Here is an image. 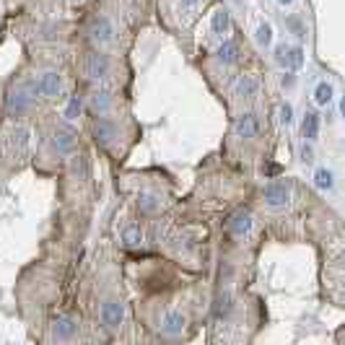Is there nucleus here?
Segmentation results:
<instances>
[{
    "label": "nucleus",
    "instance_id": "nucleus-20",
    "mask_svg": "<svg viewBox=\"0 0 345 345\" xmlns=\"http://www.w3.org/2000/svg\"><path fill=\"white\" fill-rule=\"evenodd\" d=\"M122 241L127 244V247H140L143 244V231L138 229V226H127V229L122 231Z\"/></svg>",
    "mask_w": 345,
    "mask_h": 345
},
{
    "label": "nucleus",
    "instance_id": "nucleus-22",
    "mask_svg": "<svg viewBox=\"0 0 345 345\" xmlns=\"http://www.w3.org/2000/svg\"><path fill=\"white\" fill-rule=\"evenodd\" d=\"M231 306H234V298H231L229 291L215 298V314H218V317H226V314L231 312Z\"/></svg>",
    "mask_w": 345,
    "mask_h": 345
},
{
    "label": "nucleus",
    "instance_id": "nucleus-8",
    "mask_svg": "<svg viewBox=\"0 0 345 345\" xmlns=\"http://www.w3.org/2000/svg\"><path fill=\"white\" fill-rule=\"evenodd\" d=\"M94 138H96V143L109 145L117 138V125L109 122V120H96L94 122Z\"/></svg>",
    "mask_w": 345,
    "mask_h": 345
},
{
    "label": "nucleus",
    "instance_id": "nucleus-19",
    "mask_svg": "<svg viewBox=\"0 0 345 345\" xmlns=\"http://www.w3.org/2000/svg\"><path fill=\"white\" fill-rule=\"evenodd\" d=\"M91 106H94V112H106L112 106V96L106 91H96V94H91Z\"/></svg>",
    "mask_w": 345,
    "mask_h": 345
},
{
    "label": "nucleus",
    "instance_id": "nucleus-9",
    "mask_svg": "<svg viewBox=\"0 0 345 345\" xmlns=\"http://www.w3.org/2000/svg\"><path fill=\"white\" fill-rule=\"evenodd\" d=\"M229 231L234 236H247L252 231V215L247 211H239V213H234L231 215V221H229Z\"/></svg>",
    "mask_w": 345,
    "mask_h": 345
},
{
    "label": "nucleus",
    "instance_id": "nucleus-3",
    "mask_svg": "<svg viewBox=\"0 0 345 345\" xmlns=\"http://www.w3.org/2000/svg\"><path fill=\"white\" fill-rule=\"evenodd\" d=\"M291 200V185L288 182H270L265 187V203L270 208H283Z\"/></svg>",
    "mask_w": 345,
    "mask_h": 345
},
{
    "label": "nucleus",
    "instance_id": "nucleus-10",
    "mask_svg": "<svg viewBox=\"0 0 345 345\" xmlns=\"http://www.w3.org/2000/svg\"><path fill=\"white\" fill-rule=\"evenodd\" d=\"M39 94H44V96H57L60 94V88H62V80H60V76L54 70H50V73H44V76L39 78Z\"/></svg>",
    "mask_w": 345,
    "mask_h": 345
},
{
    "label": "nucleus",
    "instance_id": "nucleus-18",
    "mask_svg": "<svg viewBox=\"0 0 345 345\" xmlns=\"http://www.w3.org/2000/svg\"><path fill=\"white\" fill-rule=\"evenodd\" d=\"M211 26H213V31H215V34H226V31H229V26H231L229 11H226V8H218V11L213 13Z\"/></svg>",
    "mask_w": 345,
    "mask_h": 345
},
{
    "label": "nucleus",
    "instance_id": "nucleus-5",
    "mask_svg": "<svg viewBox=\"0 0 345 345\" xmlns=\"http://www.w3.org/2000/svg\"><path fill=\"white\" fill-rule=\"evenodd\" d=\"M5 145H8V151H11V156H24L26 148H29V130H26V127L11 130L8 138H5Z\"/></svg>",
    "mask_w": 345,
    "mask_h": 345
},
{
    "label": "nucleus",
    "instance_id": "nucleus-26",
    "mask_svg": "<svg viewBox=\"0 0 345 345\" xmlns=\"http://www.w3.org/2000/svg\"><path fill=\"white\" fill-rule=\"evenodd\" d=\"M257 42L262 44V47H267V44L272 42V31H270V26H267V24H262L260 29H257Z\"/></svg>",
    "mask_w": 345,
    "mask_h": 345
},
{
    "label": "nucleus",
    "instance_id": "nucleus-6",
    "mask_svg": "<svg viewBox=\"0 0 345 345\" xmlns=\"http://www.w3.org/2000/svg\"><path fill=\"white\" fill-rule=\"evenodd\" d=\"M234 133H236V138H244V140L254 138V135L260 133L257 117H254V114H239L234 120Z\"/></svg>",
    "mask_w": 345,
    "mask_h": 345
},
{
    "label": "nucleus",
    "instance_id": "nucleus-29",
    "mask_svg": "<svg viewBox=\"0 0 345 345\" xmlns=\"http://www.w3.org/2000/svg\"><path fill=\"white\" fill-rule=\"evenodd\" d=\"M288 26L296 31V36H306V34H304V29H301V24H298L296 18H288Z\"/></svg>",
    "mask_w": 345,
    "mask_h": 345
},
{
    "label": "nucleus",
    "instance_id": "nucleus-17",
    "mask_svg": "<svg viewBox=\"0 0 345 345\" xmlns=\"http://www.w3.org/2000/svg\"><path fill=\"white\" fill-rule=\"evenodd\" d=\"M138 208H140V213H156L161 208V200H159V195H153V192H140Z\"/></svg>",
    "mask_w": 345,
    "mask_h": 345
},
{
    "label": "nucleus",
    "instance_id": "nucleus-12",
    "mask_svg": "<svg viewBox=\"0 0 345 345\" xmlns=\"http://www.w3.org/2000/svg\"><path fill=\"white\" fill-rule=\"evenodd\" d=\"M182 330H185V317H182L179 312L163 314V319H161V332L163 335H177Z\"/></svg>",
    "mask_w": 345,
    "mask_h": 345
},
{
    "label": "nucleus",
    "instance_id": "nucleus-1",
    "mask_svg": "<svg viewBox=\"0 0 345 345\" xmlns=\"http://www.w3.org/2000/svg\"><path fill=\"white\" fill-rule=\"evenodd\" d=\"M36 94H39V86L31 83V80H26V83H18V86L11 91V94H8V112H11V114L26 112V109L34 104Z\"/></svg>",
    "mask_w": 345,
    "mask_h": 345
},
{
    "label": "nucleus",
    "instance_id": "nucleus-32",
    "mask_svg": "<svg viewBox=\"0 0 345 345\" xmlns=\"http://www.w3.org/2000/svg\"><path fill=\"white\" fill-rule=\"evenodd\" d=\"M179 3L185 5V8H195V5L200 3V0H179Z\"/></svg>",
    "mask_w": 345,
    "mask_h": 345
},
{
    "label": "nucleus",
    "instance_id": "nucleus-14",
    "mask_svg": "<svg viewBox=\"0 0 345 345\" xmlns=\"http://www.w3.org/2000/svg\"><path fill=\"white\" fill-rule=\"evenodd\" d=\"M234 94L239 99H252L254 94H257V80H254L252 76H241L239 80H236V86H234Z\"/></svg>",
    "mask_w": 345,
    "mask_h": 345
},
{
    "label": "nucleus",
    "instance_id": "nucleus-23",
    "mask_svg": "<svg viewBox=\"0 0 345 345\" xmlns=\"http://www.w3.org/2000/svg\"><path fill=\"white\" fill-rule=\"evenodd\" d=\"M304 65V50L301 47H288V62H286V68H301Z\"/></svg>",
    "mask_w": 345,
    "mask_h": 345
},
{
    "label": "nucleus",
    "instance_id": "nucleus-30",
    "mask_svg": "<svg viewBox=\"0 0 345 345\" xmlns=\"http://www.w3.org/2000/svg\"><path fill=\"white\" fill-rule=\"evenodd\" d=\"M265 174H280V166H278V163H267V166H265Z\"/></svg>",
    "mask_w": 345,
    "mask_h": 345
},
{
    "label": "nucleus",
    "instance_id": "nucleus-4",
    "mask_svg": "<svg viewBox=\"0 0 345 345\" xmlns=\"http://www.w3.org/2000/svg\"><path fill=\"white\" fill-rule=\"evenodd\" d=\"M88 36H91V42H94V44H99V47L112 44L114 42V26H112V21H109V18H99V21L91 26Z\"/></svg>",
    "mask_w": 345,
    "mask_h": 345
},
{
    "label": "nucleus",
    "instance_id": "nucleus-28",
    "mask_svg": "<svg viewBox=\"0 0 345 345\" xmlns=\"http://www.w3.org/2000/svg\"><path fill=\"white\" fill-rule=\"evenodd\" d=\"M280 122H283V125H291V122H293V109H291L288 104L280 106Z\"/></svg>",
    "mask_w": 345,
    "mask_h": 345
},
{
    "label": "nucleus",
    "instance_id": "nucleus-24",
    "mask_svg": "<svg viewBox=\"0 0 345 345\" xmlns=\"http://www.w3.org/2000/svg\"><path fill=\"white\" fill-rule=\"evenodd\" d=\"M73 174H76L78 179H86L88 177V163H86V156H73Z\"/></svg>",
    "mask_w": 345,
    "mask_h": 345
},
{
    "label": "nucleus",
    "instance_id": "nucleus-31",
    "mask_svg": "<svg viewBox=\"0 0 345 345\" xmlns=\"http://www.w3.org/2000/svg\"><path fill=\"white\" fill-rule=\"evenodd\" d=\"M301 159L304 161H312V148H309V145H304V148H301Z\"/></svg>",
    "mask_w": 345,
    "mask_h": 345
},
{
    "label": "nucleus",
    "instance_id": "nucleus-21",
    "mask_svg": "<svg viewBox=\"0 0 345 345\" xmlns=\"http://www.w3.org/2000/svg\"><path fill=\"white\" fill-rule=\"evenodd\" d=\"M314 102L319 104V106H327V104H330V102H332V86H330V83H319V86H317Z\"/></svg>",
    "mask_w": 345,
    "mask_h": 345
},
{
    "label": "nucleus",
    "instance_id": "nucleus-11",
    "mask_svg": "<svg viewBox=\"0 0 345 345\" xmlns=\"http://www.w3.org/2000/svg\"><path fill=\"white\" fill-rule=\"evenodd\" d=\"M76 330H78V324H76V319H70V317H57V319H54V327H52V332H54V338H57V340L73 338Z\"/></svg>",
    "mask_w": 345,
    "mask_h": 345
},
{
    "label": "nucleus",
    "instance_id": "nucleus-16",
    "mask_svg": "<svg viewBox=\"0 0 345 345\" xmlns=\"http://www.w3.org/2000/svg\"><path fill=\"white\" fill-rule=\"evenodd\" d=\"M301 130H304V138H306V140H314L317 135H319V114L309 112V114L304 117V125H301Z\"/></svg>",
    "mask_w": 345,
    "mask_h": 345
},
{
    "label": "nucleus",
    "instance_id": "nucleus-27",
    "mask_svg": "<svg viewBox=\"0 0 345 345\" xmlns=\"http://www.w3.org/2000/svg\"><path fill=\"white\" fill-rule=\"evenodd\" d=\"M78 112H80V96H70L65 117H68V120H76V117H78Z\"/></svg>",
    "mask_w": 345,
    "mask_h": 345
},
{
    "label": "nucleus",
    "instance_id": "nucleus-33",
    "mask_svg": "<svg viewBox=\"0 0 345 345\" xmlns=\"http://www.w3.org/2000/svg\"><path fill=\"white\" fill-rule=\"evenodd\" d=\"M278 3H280V5H288V3H293V0H278Z\"/></svg>",
    "mask_w": 345,
    "mask_h": 345
},
{
    "label": "nucleus",
    "instance_id": "nucleus-25",
    "mask_svg": "<svg viewBox=\"0 0 345 345\" xmlns=\"http://www.w3.org/2000/svg\"><path fill=\"white\" fill-rule=\"evenodd\" d=\"M314 185L319 187V189H330V187H332V171L319 169V171L314 174Z\"/></svg>",
    "mask_w": 345,
    "mask_h": 345
},
{
    "label": "nucleus",
    "instance_id": "nucleus-7",
    "mask_svg": "<svg viewBox=\"0 0 345 345\" xmlns=\"http://www.w3.org/2000/svg\"><path fill=\"white\" fill-rule=\"evenodd\" d=\"M102 319H104L106 327L117 330V327L122 324V319H125V306H122L120 301H106V304L102 306Z\"/></svg>",
    "mask_w": 345,
    "mask_h": 345
},
{
    "label": "nucleus",
    "instance_id": "nucleus-15",
    "mask_svg": "<svg viewBox=\"0 0 345 345\" xmlns=\"http://www.w3.org/2000/svg\"><path fill=\"white\" fill-rule=\"evenodd\" d=\"M215 57H218V62H223V65H234V62L239 60V44L236 42H223Z\"/></svg>",
    "mask_w": 345,
    "mask_h": 345
},
{
    "label": "nucleus",
    "instance_id": "nucleus-2",
    "mask_svg": "<svg viewBox=\"0 0 345 345\" xmlns=\"http://www.w3.org/2000/svg\"><path fill=\"white\" fill-rule=\"evenodd\" d=\"M80 70H83V76L88 80H102V78L109 76V57L102 52H91V54H86Z\"/></svg>",
    "mask_w": 345,
    "mask_h": 345
},
{
    "label": "nucleus",
    "instance_id": "nucleus-13",
    "mask_svg": "<svg viewBox=\"0 0 345 345\" xmlns=\"http://www.w3.org/2000/svg\"><path fill=\"white\" fill-rule=\"evenodd\" d=\"M52 145H54V151H60V153H70L76 148V135L70 130H57L52 135Z\"/></svg>",
    "mask_w": 345,
    "mask_h": 345
}]
</instances>
